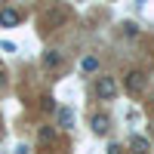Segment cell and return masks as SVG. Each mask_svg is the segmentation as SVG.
<instances>
[{
  "instance_id": "cell-9",
  "label": "cell",
  "mask_w": 154,
  "mask_h": 154,
  "mask_svg": "<svg viewBox=\"0 0 154 154\" xmlns=\"http://www.w3.org/2000/svg\"><path fill=\"white\" fill-rule=\"evenodd\" d=\"M0 49H3V53H16V43H9V40H3V43H0Z\"/></svg>"
},
{
  "instance_id": "cell-3",
  "label": "cell",
  "mask_w": 154,
  "mask_h": 154,
  "mask_svg": "<svg viewBox=\"0 0 154 154\" xmlns=\"http://www.w3.org/2000/svg\"><path fill=\"white\" fill-rule=\"evenodd\" d=\"M142 86H145V77H142V74H130V77H126V89H130L133 96H136Z\"/></svg>"
},
{
  "instance_id": "cell-5",
  "label": "cell",
  "mask_w": 154,
  "mask_h": 154,
  "mask_svg": "<svg viewBox=\"0 0 154 154\" xmlns=\"http://www.w3.org/2000/svg\"><path fill=\"white\" fill-rule=\"evenodd\" d=\"M59 65H62V56L56 53V49L43 53V68H59Z\"/></svg>"
},
{
  "instance_id": "cell-4",
  "label": "cell",
  "mask_w": 154,
  "mask_h": 154,
  "mask_svg": "<svg viewBox=\"0 0 154 154\" xmlns=\"http://www.w3.org/2000/svg\"><path fill=\"white\" fill-rule=\"evenodd\" d=\"M93 133H99V136L108 133V117H105V114H96V117H93Z\"/></svg>"
},
{
  "instance_id": "cell-2",
  "label": "cell",
  "mask_w": 154,
  "mask_h": 154,
  "mask_svg": "<svg viewBox=\"0 0 154 154\" xmlns=\"http://www.w3.org/2000/svg\"><path fill=\"white\" fill-rule=\"evenodd\" d=\"M22 22V12L19 9H0V25H3V28H12V25H19Z\"/></svg>"
},
{
  "instance_id": "cell-11",
  "label": "cell",
  "mask_w": 154,
  "mask_h": 154,
  "mask_svg": "<svg viewBox=\"0 0 154 154\" xmlns=\"http://www.w3.org/2000/svg\"><path fill=\"white\" fill-rule=\"evenodd\" d=\"M3 83H6V74H3V71H0V86H3Z\"/></svg>"
},
{
  "instance_id": "cell-1",
  "label": "cell",
  "mask_w": 154,
  "mask_h": 154,
  "mask_svg": "<svg viewBox=\"0 0 154 154\" xmlns=\"http://www.w3.org/2000/svg\"><path fill=\"white\" fill-rule=\"evenodd\" d=\"M96 96L99 99H114L117 96V83L111 77H96Z\"/></svg>"
},
{
  "instance_id": "cell-10",
  "label": "cell",
  "mask_w": 154,
  "mask_h": 154,
  "mask_svg": "<svg viewBox=\"0 0 154 154\" xmlns=\"http://www.w3.org/2000/svg\"><path fill=\"white\" fill-rule=\"evenodd\" d=\"M40 142H53V130H40Z\"/></svg>"
},
{
  "instance_id": "cell-7",
  "label": "cell",
  "mask_w": 154,
  "mask_h": 154,
  "mask_svg": "<svg viewBox=\"0 0 154 154\" xmlns=\"http://www.w3.org/2000/svg\"><path fill=\"white\" fill-rule=\"evenodd\" d=\"M59 123L62 126H71L74 123V111L71 108H59Z\"/></svg>"
},
{
  "instance_id": "cell-6",
  "label": "cell",
  "mask_w": 154,
  "mask_h": 154,
  "mask_svg": "<svg viewBox=\"0 0 154 154\" xmlns=\"http://www.w3.org/2000/svg\"><path fill=\"white\" fill-rule=\"evenodd\" d=\"M80 71H86V74H89V71H99V59H96V56H86V59L80 62Z\"/></svg>"
},
{
  "instance_id": "cell-8",
  "label": "cell",
  "mask_w": 154,
  "mask_h": 154,
  "mask_svg": "<svg viewBox=\"0 0 154 154\" xmlns=\"http://www.w3.org/2000/svg\"><path fill=\"white\" fill-rule=\"evenodd\" d=\"M133 148H136V151H148V142H145V139H139V136H136V139H133Z\"/></svg>"
}]
</instances>
